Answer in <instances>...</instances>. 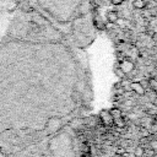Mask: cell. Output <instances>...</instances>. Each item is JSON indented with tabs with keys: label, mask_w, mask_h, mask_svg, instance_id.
<instances>
[{
	"label": "cell",
	"mask_w": 157,
	"mask_h": 157,
	"mask_svg": "<svg viewBox=\"0 0 157 157\" xmlns=\"http://www.w3.org/2000/svg\"><path fill=\"white\" fill-rule=\"evenodd\" d=\"M107 20H108L109 23H115L119 20V13L117 11H109L107 13Z\"/></svg>",
	"instance_id": "5"
},
{
	"label": "cell",
	"mask_w": 157,
	"mask_h": 157,
	"mask_svg": "<svg viewBox=\"0 0 157 157\" xmlns=\"http://www.w3.org/2000/svg\"><path fill=\"white\" fill-rule=\"evenodd\" d=\"M144 153H145V151H144V148H142L141 146L136 147V150H135V156H136V157H142Z\"/></svg>",
	"instance_id": "7"
},
{
	"label": "cell",
	"mask_w": 157,
	"mask_h": 157,
	"mask_svg": "<svg viewBox=\"0 0 157 157\" xmlns=\"http://www.w3.org/2000/svg\"><path fill=\"white\" fill-rule=\"evenodd\" d=\"M152 90H153V91L157 93V85H156V86H153V87H152Z\"/></svg>",
	"instance_id": "10"
},
{
	"label": "cell",
	"mask_w": 157,
	"mask_h": 157,
	"mask_svg": "<svg viewBox=\"0 0 157 157\" xmlns=\"http://www.w3.org/2000/svg\"><path fill=\"white\" fill-rule=\"evenodd\" d=\"M152 157H157V155H155V156H152Z\"/></svg>",
	"instance_id": "11"
},
{
	"label": "cell",
	"mask_w": 157,
	"mask_h": 157,
	"mask_svg": "<svg viewBox=\"0 0 157 157\" xmlns=\"http://www.w3.org/2000/svg\"><path fill=\"white\" fill-rule=\"evenodd\" d=\"M130 88L139 96H144L145 94V87L142 86V82H137V81H132L130 83Z\"/></svg>",
	"instance_id": "2"
},
{
	"label": "cell",
	"mask_w": 157,
	"mask_h": 157,
	"mask_svg": "<svg viewBox=\"0 0 157 157\" xmlns=\"http://www.w3.org/2000/svg\"><path fill=\"white\" fill-rule=\"evenodd\" d=\"M112 118H113V124H115L118 128H123L125 125L124 123V119H123V113L119 108H112L109 110Z\"/></svg>",
	"instance_id": "1"
},
{
	"label": "cell",
	"mask_w": 157,
	"mask_h": 157,
	"mask_svg": "<svg viewBox=\"0 0 157 157\" xmlns=\"http://www.w3.org/2000/svg\"><path fill=\"white\" fill-rule=\"evenodd\" d=\"M132 6L137 10H144L146 7V1L145 0H132Z\"/></svg>",
	"instance_id": "6"
},
{
	"label": "cell",
	"mask_w": 157,
	"mask_h": 157,
	"mask_svg": "<svg viewBox=\"0 0 157 157\" xmlns=\"http://www.w3.org/2000/svg\"><path fill=\"white\" fill-rule=\"evenodd\" d=\"M0 157H6V153L2 151V148L0 147Z\"/></svg>",
	"instance_id": "9"
},
{
	"label": "cell",
	"mask_w": 157,
	"mask_h": 157,
	"mask_svg": "<svg viewBox=\"0 0 157 157\" xmlns=\"http://www.w3.org/2000/svg\"><path fill=\"white\" fill-rule=\"evenodd\" d=\"M99 117H101V120H102L103 125L109 126V125H112V124H113V118H112V115H110V113H109V112L103 110V112H101Z\"/></svg>",
	"instance_id": "3"
},
{
	"label": "cell",
	"mask_w": 157,
	"mask_h": 157,
	"mask_svg": "<svg viewBox=\"0 0 157 157\" xmlns=\"http://www.w3.org/2000/svg\"><path fill=\"white\" fill-rule=\"evenodd\" d=\"M134 69V64L130 61V60H123L121 65H120V70L124 72V74H130Z\"/></svg>",
	"instance_id": "4"
},
{
	"label": "cell",
	"mask_w": 157,
	"mask_h": 157,
	"mask_svg": "<svg viewBox=\"0 0 157 157\" xmlns=\"http://www.w3.org/2000/svg\"><path fill=\"white\" fill-rule=\"evenodd\" d=\"M113 5H115V6H118V5H120V4H123V1L124 0H109Z\"/></svg>",
	"instance_id": "8"
}]
</instances>
